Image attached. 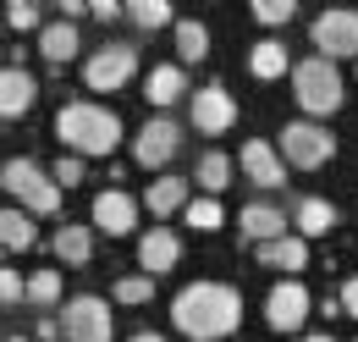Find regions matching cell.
<instances>
[{"mask_svg":"<svg viewBox=\"0 0 358 342\" xmlns=\"http://www.w3.org/2000/svg\"><path fill=\"white\" fill-rule=\"evenodd\" d=\"M171 320H177L182 337H193V342L231 337L237 320H243V293L231 282H187L171 299Z\"/></svg>","mask_w":358,"mask_h":342,"instance_id":"obj_1","label":"cell"},{"mask_svg":"<svg viewBox=\"0 0 358 342\" xmlns=\"http://www.w3.org/2000/svg\"><path fill=\"white\" fill-rule=\"evenodd\" d=\"M55 138L72 149V155H110L116 138H122V116L99 100H66L55 111Z\"/></svg>","mask_w":358,"mask_h":342,"instance_id":"obj_2","label":"cell"},{"mask_svg":"<svg viewBox=\"0 0 358 342\" xmlns=\"http://www.w3.org/2000/svg\"><path fill=\"white\" fill-rule=\"evenodd\" d=\"M292 94H298V105H303L309 116L342 111V72H336V61H325V55L292 61Z\"/></svg>","mask_w":358,"mask_h":342,"instance_id":"obj_3","label":"cell"},{"mask_svg":"<svg viewBox=\"0 0 358 342\" xmlns=\"http://www.w3.org/2000/svg\"><path fill=\"white\" fill-rule=\"evenodd\" d=\"M309 44H314V55H325V61H336V55L358 61V11L353 6H325L309 22Z\"/></svg>","mask_w":358,"mask_h":342,"instance_id":"obj_4","label":"cell"},{"mask_svg":"<svg viewBox=\"0 0 358 342\" xmlns=\"http://www.w3.org/2000/svg\"><path fill=\"white\" fill-rule=\"evenodd\" d=\"M275 149H281V160H287V166L314 171V166H325V160L336 155V138L320 128V122H287L281 138H275Z\"/></svg>","mask_w":358,"mask_h":342,"instance_id":"obj_5","label":"cell"},{"mask_svg":"<svg viewBox=\"0 0 358 342\" xmlns=\"http://www.w3.org/2000/svg\"><path fill=\"white\" fill-rule=\"evenodd\" d=\"M110 331H116L110 299H99V293L66 299V315H61V337L66 342H110Z\"/></svg>","mask_w":358,"mask_h":342,"instance_id":"obj_6","label":"cell"},{"mask_svg":"<svg viewBox=\"0 0 358 342\" xmlns=\"http://www.w3.org/2000/svg\"><path fill=\"white\" fill-rule=\"evenodd\" d=\"M138 72V50L133 44H99L89 61H83V83L94 88V94H116V88H127Z\"/></svg>","mask_w":358,"mask_h":342,"instance_id":"obj_7","label":"cell"},{"mask_svg":"<svg viewBox=\"0 0 358 342\" xmlns=\"http://www.w3.org/2000/svg\"><path fill=\"white\" fill-rule=\"evenodd\" d=\"M177 149H182V128L171 116H149V122L133 132V155H138V166H149V171L171 166Z\"/></svg>","mask_w":358,"mask_h":342,"instance_id":"obj_8","label":"cell"},{"mask_svg":"<svg viewBox=\"0 0 358 342\" xmlns=\"http://www.w3.org/2000/svg\"><path fill=\"white\" fill-rule=\"evenodd\" d=\"M309 287L298 282V276H281L275 287L265 293V320H270V331H298L303 320H309Z\"/></svg>","mask_w":358,"mask_h":342,"instance_id":"obj_9","label":"cell"},{"mask_svg":"<svg viewBox=\"0 0 358 342\" xmlns=\"http://www.w3.org/2000/svg\"><path fill=\"white\" fill-rule=\"evenodd\" d=\"M89 221L99 226V232L122 238V232H133V226H138V199L127 193V188H99V193H94Z\"/></svg>","mask_w":358,"mask_h":342,"instance_id":"obj_10","label":"cell"},{"mask_svg":"<svg viewBox=\"0 0 358 342\" xmlns=\"http://www.w3.org/2000/svg\"><path fill=\"white\" fill-rule=\"evenodd\" d=\"M243 177L254 182V188H287V160H281V149L270 144V138H248L243 144Z\"/></svg>","mask_w":358,"mask_h":342,"instance_id":"obj_11","label":"cell"},{"mask_svg":"<svg viewBox=\"0 0 358 342\" xmlns=\"http://www.w3.org/2000/svg\"><path fill=\"white\" fill-rule=\"evenodd\" d=\"M231 122H237V100L226 83H210L193 94V128L199 132H226Z\"/></svg>","mask_w":358,"mask_h":342,"instance_id":"obj_12","label":"cell"},{"mask_svg":"<svg viewBox=\"0 0 358 342\" xmlns=\"http://www.w3.org/2000/svg\"><path fill=\"white\" fill-rule=\"evenodd\" d=\"M177 259H182V238L171 226H149V232L138 238V265H143V276H166Z\"/></svg>","mask_w":358,"mask_h":342,"instance_id":"obj_13","label":"cell"},{"mask_svg":"<svg viewBox=\"0 0 358 342\" xmlns=\"http://www.w3.org/2000/svg\"><path fill=\"white\" fill-rule=\"evenodd\" d=\"M243 243H275V238H287V210H275L270 199H254V205H243Z\"/></svg>","mask_w":358,"mask_h":342,"instance_id":"obj_14","label":"cell"},{"mask_svg":"<svg viewBox=\"0 0 358 342\" xmlns=\"http://www.w3.org/2000/svg\"><path fill=\"white\" fill-rule=\"evenodd\" d=\"M39 100V78L28 67H0V116H22Z\"/></svg>","mask_w":358,"mask_h":342,"instance_id":"obj_15","label":"cell"},{"mask_svg":"<svg viewBox=\"0 0 358 342\" xmlns=\"http://www.w3.org/2000/svg\"><path fill=\"white\" fill-rule=\"evenodd\" d=\"M254 259H259V265H270V271H287V276H298V271L309 265V238L287 232V238H275V243H259V249H254Z\"/></svg>","mask_w":358,"mask_h":342,"instance_id":"obj_16","label":"cell"},{"mask_svg":"<svg viewBox=\"0 0 358 342\" xmlns=\"http://www.w3.org/2000/svg\"><path fill=\"white\" fill-rule=\"evenodd\" d=\"M0 182H6V193H11V199H22V205H28V199L50 182V171L39 166V160H28V155H11V160L0 166Z\"/></svg>","mask_w":358,"mask_h":342,"instance_id":"obj_17","label":"cell"},{"mask_svg":"<svg viewBox=\"0 0 358 342\" xmlns=\"http://www.w3.org/2000/svg\"><path fill=\"white\" fill-rule=\"evenodd\" d=\"M193 205V193H187V177H155L149 182V193H143V210L155 215H177V210H187Z\"/></svg>","mask_w":358,"mask_h":342,"instance_id":"obj_18","label":"cell"},{"mask_svg":"<svg viewBox=\"0 0 358 342\" xmlns=\"http://www.w3.org/2000/svg\"><path fill=\"white\" fill-rule=\"evenodd\" d=\"M182 88H187L182 67H177V61H166V67H155V72L143 78V100H149V105H155V111L166 116V105H177V100H182Z\"/></svg>","mask_w":358,"mask_h":342,"instance_id":"obj_19","label":"cell"},{"mask_svg":"<svg viewBox=\"0 0 358 342\" xmlns=\"http://www.w3.org/2000/svg\"><path fill=\"white\" fill-rule=\"evenodd\" d=\"M292 221H298V238H325L342 215H336V205H331V199L309 193V199H298V205H292Z\"/></svg>","mask_w":358,"mask_h":342,"instance_id":"obj_20","label":"cell"},{"mask_svg":"<svg viewBox=\"0 0 358 342\" xmlns=\"http://www.w3.org/2000/svg\"><path fill=\"white\" fill-rule=\"evenodd\" d=\"M55 259H61V265H89L94 259V232L83 221H61V232H55Z\"/></svg>","mask_w":358,"mask_h":342,"instance_id":"obj_21","label":"cell"},{"mask_svg":"<svg viewBox=\"0 0 358 342\" xmlns=\"http://www.w3.org/2000/svg\"><path fill=\"white\" fill-rule=\"evenodd\" d=\"M78 22H61V17H55V22H45V34H39V50H45V61H55V67H66V61H72V55H78Z\"/></svg>","mask_w":358,"mask_h":342,"instance_id":"obj_22","label":"cell"},{"mask_svg":"<svg viewBox=\"0 0 358 342\" xmlns=\"http://www.w3.org/2000/svg\"><path fill=\"white\" fill-rule=\"evenodd\" d=\"M34 243H39L34 215L17 210V205H6V210H0V249H34Z\"/></svg>","mask_w":358,"mask_h":342,"instance_id":"obj_23","label":"cell"},{"mask_svg":"<svg viewBox=\"0 0 358 342\" xmlns=\"http://www.w3.org/2000/svg\"><path fill=\"white\" fill-rule=\"evenodd\" d=\"M248 72H254V78H281V72H287V44L281 39H254Z\"/></svg>","mask_w":358,"mask_h":342,"instance_id":"obj_24","label":"cell"},{"mask_svg":"<svg viewBox=\"0 0 358 342\" xmlns=\"http://www.w3.org/2000/svg\"><path fill=\"white\" fill-rule=\"evenodd\" d=\"M177 50H182V61H204L210 55V28L199 17H177Z\"/></svg>","mask_w":358,"mask_h":342,"instance_id":"obj_25","label":"cell"},{"mask_svg":"<svg viewBox=\"0 0 358 342\" xmlns=\"http://www.w3.org/2000/svg\"><path fill=\"white\" fill-rule=\"evenodd\" d=\"M193 177H199V188H204L210 199H221V188L231 182V155H221V149H210V155L199 160V171H193Z\"/></svg>","mask_w":358,"mask_h":342,"instance_id":"obj_26","label":"cell"},{"mask_svg":"<svg viewBox=\"0 0 358 342\" xmlns=\"http://www.w3.org/2000/svg\"><path fill=\"white\" fill-rule=\"evenodd\" d=\"M127 17H133L138 28H177V11H171V0H127Z\"/></svg>","mask_w":358,"mask_h":342,"instance_id":"obj_27","label":"cell"},{"mask_svg":"<svg viewBox=\"0 0 358 342\" xmlns=\"http://www.w3.org/2000/svg\"><path fill=\"white\" fill-rule=\"evenodd\" d=\"M182 215H187V226H193V232H215V226L226 221L221 199H210V193H193V205H187Z\"/></svg>","mask_w":358,"mask_h":342,"instance_id":"obj_28","label":"cell"},{"mask_svg":"<svg viewBox=\"0 0 358 342\" xmlns=\"http://www.w3.org/2000/svg\"><path fill=\"white\" fill-rule=\"evenodd\" d=\"M61 299V271H34V276H28V303H34V309H50V303Z\"/></svg>","mask_w":358,"mask_h":342,"instance_id":"obj_29","label":"cell"},{"mask_svg":"<svg viewBox=\"0 0 358 342\" xmlns=\"http://www.w3.org/2000/svg\"><path fill=\"white\" fill-rule=\"evenodd\" d=\"M6 22H11L17 34H45V11H39L34 0H11V6H6Z\"/></svg>","mask_w":358,"mask_h":342,"instance_id":"obj_30","label":"cell"},{"mask_svg":"<svg viewBox=\"0 0 358 342\" xmlns=\"http://www.w3.org/2000/svg\"><path fill=\"white\" fill-rule=\"evenodd\" d=\"M110 299L116 303H149L155 299V276H143V271H138V276H122V282L110 287Z\"/></svg>","mask_w":358,"mask_h":342,"instance_id":"obj_31","label":"cell"},{"mask_svg":"<svg viewBox=\"0 0 358 342\" xmlns=\"http://www.w3.org/2000/svg\"><path fill=\"white\" fill-rule=\"evenodd\" d=\"M22 299H28V282L11 265H0V309H11V303H22Z\"/></svg>","mask_w":358,"mask_h":342,"instance_id":"obj_32","label":"cell"},{"mask_svg":"<svg viewBox=\"0 0 358 342\" xmlns=\"http://www.w3.org/2000/svg\"><path fill=\"white\" fill-rule=\"evenodd\" d=\"M50 177H55L61 188H78V182H83V155H61V160L50 166Z\"/></svg>","mask_w":358,"mask_h":342,"instance_id":"obj_33","label":"cell"},{"mask_svg":"<svg viewBox=\"0 0 358 342\" xmlns=\"http://www.w3.org/2000/svg\"><path fill=\"white\" fill-rule=\"evenodd\" d=\"M292 11H298L292 0H254V17L259 22H292Z\"/></svg>","mask_w":358,"mask_h":342,"instance_id":"obj_34","label":"cell"},{"mask_svg":"<svg viewBox=\"0 0 358 342\" xmlns=\"http://www.w3.org/2000/svg\"><path fill=\"white\" fill-rule=\"evenodd\" d=\"M89 11L99 22H116V17H127V6H116V0H89Z\"/></svg>","mask_w":358,"mask_h":342,"instance_id":"obj_35","label":"cell"},{"mask_svg":"<svg viewBox=\"0 0 358 342\" xmlns=\"http://www.w3.org/2000/svg\"><path fill=\"white\" fill-rule=\"evenodd\" d=\"M342 315H353V320H358V276L342 282Z\"/></svg>","mask_w":358,"mask_h":342,"instance_id":"obj_36","label":"cell"},{"mask_svg":"<svg viewBox=\"0 0 358 342\" xmlns=\"http://www.w3.org/2000/svg\"><path fill=\"white\" fill-rule=\"evenodd\" d=\"M89 11V0H61V22H78Z\"/></svg>","mask_w":358,"mask_h":342,"instance_id":"obj_37","label":"cell"},{"mask_svg":"<svg viewBox=\"0 0 358 342\" xmlns=\"http://www.w3.org/2000/svg\"><path fill=\"white\" fill-rule=\"evenodd\" d=\"M34 331H39V342H55V337H61V320H50V315H45Z\"/></svg>","mask_w":358,"mask_h":342,"instance_id":"obj_38","label":"cell"},{"mask_svg":"<svg viewBox=\"0 0 358 342\" xmlns=\"http://www.w3.org/2000/svg\"><path fill=\"white\" fill-rule=\"evenodd\" d=\"M127 342H166V337H160V331H133Z\"/></svg>","mask_w":358,"mask_h":342,"instance_id":"obj_39","label":"cell"},{"mask_svg":"<svg viewBox=\"0 0 358 342\" xmlns=\"http://www.w3.org/2000/svg\"><path fill=\"white\" fill-rule=\"evenodd\" d=\"M303 342H336V337H331V331H309Z\"/></svg>","mask_w":358,"mask_h":342,"instance_id":"obj_40","label":"cell"},{"mask_svg":"<svg viewBox=\"0 0 358 342\" xmlns=\"http://www.w3.org/2000/svg\"><path fill=\"white\" fill-rule=\"evenodd\" d=\"M6 342H28V337H6Z\"/></svg>","mask_w":358,"mask_h":342,"instance_id":"obj_41","label":"cell"},{"mask_svg":"<svg viewBox=\"0 0 358 342\" xmlns=\"http://www.w3.org/2000/svg\"><path fill=\"white\" fill-rule=\"evenodd\" d=\"M0 22H6V11H0Z\"/></svg>","mask_w":358,"mask_h":342,"instance_id":"obj_42","label":"cell"}]
</instances>
